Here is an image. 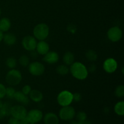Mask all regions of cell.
<instances>
[{
    "mask_svg": "<svg viewBox=\"0 0 124 124\" xmlns=\"http://www.w3.org/2000/svg\"><path fill=\"white\" fill-rule=\"evenodd\" d=\"M6 44L8 46H13L16 42V37L15 35L11 33H7L3 36L2 39Z\"/></svg>",
    "mask_w": 124,
    "mask_h": 124,
    "instance_id": "obj_17",
    "label": "cell"
},
{
    "mask_svg": "<svg viewBox=\"0 0 124 124\" xmlns=\"http://www.w3.org/2000/svg\"><path fill=\"white\" fill-rule=\"evenodd\" d=\"M12 106L9 103L6 102L2 104V107L0 108V119H2L6 116L10 115V110Z\"/></svg>",
    "mask_w": 124,
    "mask_h": 124,
    "instance_id": "obj_18",
    "label": "cell"
},
{
    "mask_svg": "<svg viewBox=\"0 0 124 124\" xmlns=\"http://www.w3.org/2000/svg\"><path fill=\"white\" fill-rule=\"evenodd\" d=\"M31 90H32L31 89V87H30L29 85H24V87H23L21 92H23L24 94L28 96L29 94V93H30Z\"/></svg>",
    "mask_w": 124,
    "mask_h": 124,
    "instance_id": "obj_29",
    "label": "cell"
},
{
    "mask_svg": "<svg viewBox=\"0 0 124 124\" xmlns=\"http://www.w3.org/2000/svg\"><path fill=\"white\" fill-rule=\"evenodd\" d=\"M45 124H59V117L54 113H47L44 117Z\"/></svg>",
    "mask_w": 124,
    "mask_h": 124,
    "instance_id": "obj_14",
    "label": "cell"
},
{
    "mask_svg": "<svg viewBox=\"0 0 124 124\" xmlns=\"http://www.w3.org/2000/svg\"><path fill=\"white\" fill-rule=\"evenodd\" d=\"M18 124H29V122H28L27 120L26 119V118H25L23 120L19 121Z\"/></svg>",
    "mask_w": 124,
    "mask_h": 124,
    "instance_id": "obj_35",
    "label": "cell"
},
{
    "mask_svg": "<svg viewBox=\"0 0 124 124\" xmlns=\"http://www.w3.org/2000/svg\"><path fill=\"white\" fill-rule=\"evenodd\" d=\"M13 99H15L17 102L23 104V105H28L30 102V98L27 95H25L22 92L18 91L15 93Z\"/></svg>",
    "mask_w": 124,
    "mask_h": 124,
    "instance_id": "obj_15",
    "label": "cell"
},
{
    "mask_svg": "<svg viewBox=\"0 0 124 124\" xmlns=\"http://www.w3.org/2000/svg\"><path fill=\"white\" fill-rule=\"evenodd\" d=\"M2 102H1V99H0V108H1V107H2Z\"/></svg>",
    "mask_w": 124,
    "mask_h": 124,
    "instance_id": "obj_39",
    "label": "cell"
},
{
    "mask_svg": "<svg viewBox=\"0 0 124 124\" xmlns=\"http://www.w3.org/2000/svg\"><path fill=\"white\" fill-rule=\"evenodd\" d=\"M71 122H70V124H78V121H75V120H71Z\"/></svg>",
    "mask_w": 124,
    "mask_h": 124,
    "instance_id": "obj_38",
    "label": "cell"
},
{
    "mask_svg": "<svg viewBox=\"0 0 124 124\" xmlns=\"http://www.w3.org/2000/svg\"><path fill=\"white\" fill-rule=\"evenodd\" d=\"M11 27V22L8 18H2L0 19V30L2 32H6Z\"/></svg>",
    "mask_w": 124,
    "mask_h": 124,
    "instance_id": "obj_19",
    "label": "cell"
},
{
    "mask_svg": "<svg viewBox=\"0 0 124 124\" xmlns=\"http://www.w3.org/2000/svg\"><path fill=\"white\" fill-rule=\"evenodd\" d=\"M107 38L113 42H118L122 39L123 36L122 30L117 26H114L110 28L107 31Z\"/></svg>",
    "mask_w": 124,
    "mask_h": 124,
    "instance_id": "obj_7",
    "label": "cell"
},
{
    "mask_svg": "<svg viewBox=\"0 0 124 124\" xmlns=\"http://www.w3.org/2000/svg\"><path fill=\"white\" fill-rule=\"evenodd\" d=\"M78 124H92L89 121H87V119L85 120V121H81V122H79Z\"/></svg>",
    "mask_w": 124,
    "mask_h": 124,
    "instance_id": "obj_36",
    "label": "cell"
},
{
    "mask_svg": "<svg viewBox=\"0 0 124 124\" xmlns=\"http://www.w3.org/2000/svg\"><path fill=\"white\" fill-rule=\"evenodd\" d=\"M115 94L116 97L119 98H123L124 96V85H119L116 88Z\"/></svg>",
    "mask_w": 124,
    "mask_h": 124,
    "instance_id": "obj_26",
    "label": "cell"
},
{
    "mask_svg": "<svg viewBox=\"0 0 124 124\" xmlns=\"http://www.w3.org/2000/svg\"><path fill=\"white\" fill-rule=\"evenodd\" d=\"M103 69L109 74L115 72L117 69V62L114 58H109L104 61L103 63Z\"/></svg>",
    "mask_w": 124,
    "mask_h": 124,
    "instance_id": "obj_11",
    "label": "cell"
},
{
    "mask_svg": "<svg viewBox=\"0 0 124 124\" xmlns=\"http://www.w3.org/2000/svg\"><path fill=\"white\" fill-rule=\"evenodd\" d=\"M73 101V93L69 90H63L58 94L57 102L61 107H65L71 105Z\"/></svg>",
    "mask_w": 124,
    "mask_h": 124,
    "instance_id": "obj_4",
    "label": "cell"
},
{
    "mask_svg": "<svg viewBox=\"0 0 124 124\" xmlns=\"http://www.w3.org/2000/svg\"><path fill=\"white\" fill-rule=\"evenodd\" d=\"M18 122H19V120H18L17 119L15 118L14 117H12V116L8 119V124H18Z\"/></svg>",
    "mask_w": 124,
    "mask_h": 124,
    "instance_id": "obj_33",
    "label": "cell"
},
{
    "mask_svg": "<svg viewBox=\"0 0 124 124\" xmlns=\"http://www.w3.org/2000/svg\"><path fill=\"white\" fill-rule=\"evenodd\" d=\"M63 62L66 65H71L75 62V56L71 52H67L63 56Z\"/></svg>",
    "mask_w": 124,
    "mask_h": 124,
    "instance_id": "obj_20",
    "label": "cell"
},
{
    "mask_svg": "<svg viewBox=\"0 0 124 124\" xmlns=\"http://www.w3.org/2000/svg\"><path fill=\"white\" fill-rule=\"evenodd\" d=\"M15 92L16 91L14 88L12 87H9L8 88H6V96L9 99H13Z\"/></svg>",
    "mask_w": 124,
    "mask_h": 124,
    "instance_id": "obj_27",
    "label": "cell"
},
{
    "mask_svg": "<svg viewBox=\"0 0 124 124\" xmlns=\"http://www.w3.org/2000/svg\"><path fill=\"white\" fill-rule=\"evenodd\" d=\"M57 73L59 75H62V76H64V75H67L69 73V68L68 67L67 65H65V64H62V65H58L56 69Z\"/></svg>",
    "mask_w": 124,
    "mask_h": 124,
    "instance_id": "obj_23",
    "label": "cell"
},
{
    "mask_svg": "<svg viewBox=\"0 0 124 124\" xmlns=\"http://www.w3.org/2000/svg\"><path fill=\"white\" fill-rule=\"evenodd\" d=\"M73 77L78 80H84L88 77V71L85 65L80 62H74L69 69Z\"/></svg>",
    "mask_w": 124,
    "mask_h": 124,
    "instance_id": "obj_1",
    "label": "cell"
},
{
    "mask_svg": "<svg viewBox=\"0 0 124 124\" xmlns=\"http://www.w3.org/2000/svg\"><path fill=\"white\" fill-rule=\"evenodd\" d=\"M37 44V39L34 36H26L23 38L22 41V46L23 48L27 51L32 52L36 49Z\"/></svg>",
    "mask_w": 124,
    "mask_h": 124,
    "instance_id": "obj_10",
    "label": "cell"
},
{
    "mask_svg": "<svg viewBox=\"0 0 124 124\" xmlns=\"http://www.w3.org/2000/svg\"><path fill=\"white\" fill-rule=\"evenodd\" d=\"M73 101L76 102H79L82 99V96L80 93H76L73 94Z\"/></svg>",
    "mask_w": 124,
    "mask_h": 124,
    "instance_id": "obj_32",
    "label": "cell"
},
{
    "mask_svg": "<svg viewBox=\"0 0 124 124\" xmlns=\"http://www.w3.org/2000/svg\"><path fill=\"white\" fill-rule=\"evenodd\" d=\"M29 71L34 76H39L45 71V67L42 63L38 61L31 62L28 65Z\"/></svg>",
    "mask_w": 124,
    "mask_h": 124,
    "instance_id": "obj_8",
    "label": "cell"
},
{
    "mask_svg": "<svg viewBox=\"0 0 124 124\" xmlns=\"http://www.w3.org/2000/svg\"><path fill=\"white\" fill-rule=\"evenodd\" d=\"M88 70V72H91V73H93L96 71V65L94 64H92L90 65L89 66V68L87 69Z\"/></svg>",
    "mask_w": 124,
    "mask_h": 124,
    "instance_id": "obj_34",
    "label": "cell"
},
{
    "mask_svg": "<svg viewBox=\"0 0 124 124\" xmlns=\"http://www.w3.org/2000/svg\"><path fill=\"white\" fill-rule=\"evenodd\" d=\"M43 60L46 63L49 64H54L58 62L59 59V54L54 51H48L45 55H44Z\"/></svg>",
    "mask_w": 124,
    "mask_h": 124,
    "instance_id": "obj_12",
    "label": "cell"
},
{
    "mask_svg": "<svg viewBox=\"0 0 124 124\" xmlns=\"http://www.w3.org/2000/svg\"><path fill=\"white\" fill-rule=\"evenodd\" d=\"M1 8H0V16H1Z\"/></svg>",
    "mask_w": 124,
    "mask_h": 124,
    "instance_id": "obj_40",
    "label": "cell"
},
{
    "mask_svg": "<svg viewBox=\"0 0 124 124\" xmlns=\"http://www.w3.org/2000/svg\"><path fill=\"white\" fill-rule=\"evenodd\" d=\"M67 30L69 32L73 34L76 32V30H77V29H76V27L75 26V25H73V24H70V25H68Z\"/></svg>",
    "mask_w": 124,
    "mask_h": 124,
    "instance_id": "obj_31",
    "label": "cell"
},
{
    "mask_svg": "<svg viewBox=\"0 0 124 124\" xmlns=\"http://www.w3.org/2000/svg\"><path fill=\"white\" fill-rule=\"evenodd\" d=\"M76 116L75 108L70 105L62 107L59 112V117L63 121H71Z\"/></svg>",
    "mask_w": 124,
    "mask_h": 124,
    "instance_id": "obj_5",
    "label": "cell"
},
{
    "mask_svg": "<svg viewBox=\"0 0 124 124\" xmlns=\"http://www.w3.org/2000/svg\"><path fill=\"white\" fill-rule=\"evenodd\" d=\"M87 114L84 111H79L76 115V118H77V121L78 122L85 121L87 119Z\"/></svg>",
    "mask_w": 124,
    "mask_h": 124,
    "instance_id": "obj_28",
    "label": "cell"
},
{
    "mask_svg": "<svg viewBox=\"0 0 124 124\" xmlns=\"http://www.w3.org/2000/svg\"><path fill=\"white\" fill-rule=\"evenodd\" d=\"M3 36H4L3 32L0 30V42H1V41H2V39H3Z\"/></svg>",
    "mask_w": 124,
    "mask_h": 124,
    "instance_id": "obj_37",
    "label": "cell"
},
{
    "mask_svg": "<svg viewBox=\"0 0 124 124\" xmlns=\"http://www.w3.org/2000/svg\"><path fill=\"white\" fill-rule=\"evenodd\" d=\"M27 114V111L23 105H14L11 108L10 115L19 121L25 119Z\"/></svg>",
    "mask_w": 124,
    "mask_h": 124,
    "instance_id": "obj_9",
    "label": "cell"
},
{
    "mask_svg": "<svg viewBox=\"0 0 124 124\" xmlns=\"http://www.w3.org/2000/svg\"><path fill=\"white\" fill-rule=\"evenodd\" d=\"M23 76L19 70L15 69H10L6 76V81L10 86H16L21 81Z\"/></svg>",
    "mask_w": 124,
    "mask_h": 124,
    "instance_id": "obj_3",
    "label": "cell"
},
{
    "mask_svg": "<svg viewBox=\"0 0 124 124\" xmlns=\"http://www.w3.org/2000/svg\"><path fill=\"white\" fill-rule=\"evenodd\" d=\"M6 88L3 84L0 83V99L6 96Z\"/></svg>",
    "mask_w": 124,
    "mask_h": 124,
    "instance_id": "obj_30",
    "label": "cell"
},
{
    "mask_svg": "<svg viewBox=\"0 0 124 124\" xmlns=\"http://www.w3.org/2000/svg\"><path fill=\"white\" fill-rule=\"evenodd\" d=\"M25 118L29 124H36L42 119L43 113L38 109H32L27 112Z\"/></svg>",
    "mask_w": 124,
    "mask_h": 124,
    "instance_id": "obj_6",
    "label": "cell"
},
{
    "mask_svg": "<svg viewBox=\"0 0 124 124\" xmlns=\"http://www.w3.org/2000/svg\"><path fill=\"white\" fill-rule=\"evenodd\" d=\"M115 113L118 116H122L124 115V102L119 101L116 103L114 107Z\"/></svg>",
    "mask_w": 124,
    "mask_h": 124,
    "instance_id": "obj_21",
    "label": "cell"
},
{
    "mask_svg": "<svg viewBox=\"0 0 124 124\" xmlns=\"http://www.w3.org/2000/svg\"><path fill=\"white\" fill-rule=\"evenodd\" d=\"M85 57L90 62H94L98 59V54L96 51L93 50H88L85 53Z\"/></svg>",
    "mask_w": 124,
    "mask_h": 124,
    "instance_id": "obj_22",
    "label": "cell"
},
{
    "mask_svg": "<svg viewBox=\"0 0 124 124\" xmlns=\"http://www.w3.org/2000/svg\"><path fill=\"white\" fill-rule=\"evenodd\" d=\"M36 52L41 55H45L50 50V46L47 42L42 40L37 42L36 49Z\"/></svg>",
    "mask_w": 124,
    "mask_h": 124,
    "instance_id": "obj_13",
    "label": "cell"
},
{
    "mask_svg": "<svg viewBox=\"0 0 124 124\" xmlns=\"http://www.w3.org/2000/svg\"><path fill=\"white\" fill-rule=\"evenodd\" d=\"M19 63L23 67H27L29 65V63H30V60H29V57L27 55H25V54L21 56L19 58Z\"/></svg>",
    "mask_w": 124,
    "mask_h": 124,
    "instance_id": "obj_25",
    "label": "cell"
},
{
    "mask_svg": "<svg viewBox=\"0 0 124 124\" xmlns=\"http://www.w3.org/2000/svg\"><path fill=\"white\" fill-rule=\"evenodd\" d=\"M49 27L45 23H39L34 27L33 36L39 41L45 40L49 35Z\"/></svg>",
    "mask_w": 124,
    "mask_h": 124,
    "instance_id": "obj_2",
    "label": "cell"
},
{
    "mask_svg": "<svg viewBox=\"0 0 124 124\" xmlns=\"http://www.w3.org/2000/svg\"><path fill=\"white\" fill-rule=\"evenodd\" d=\"M29 95V98L35 102H39L43 99V94L38 90H31Z\"/></svg>",
    "mask_w": 124,
    "mask_h": 124,
    "instance_id": "obj_16",
    "label": "cell"
},
{
    "mask_svg": "<svg viewBox=\"0 0 124 124\" xmlns=\"http://www.w3.org/2000/svg\"><path fill=\"white\" fill-rule=\"evenodd\" d=\"M6 64L10 69H15L17 65V61L13 57H9L6 61Z\"/></svg>",
    "mask_w": 124,
    "mask_h": 124,
    "instance_id": "obj_24",
    "label": "cell"
}]
</instances>
